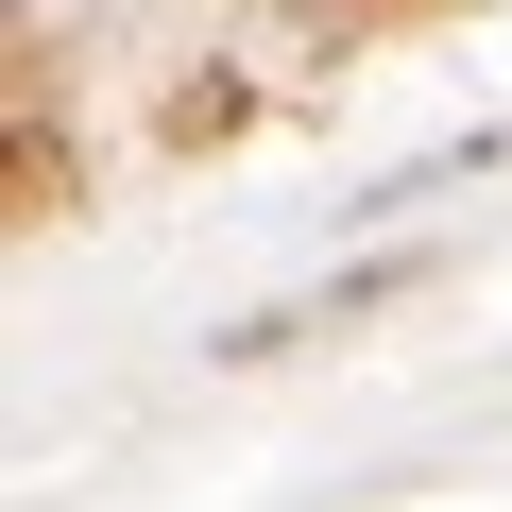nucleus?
Returning a JSON list of instances; mask_svg holds the SVG:
<instances>
[{
    "instance_id": "nucleus-1",
    "label": "nucleus",
    "mask_w": 512,
    "mask_h": 512,
    "mask_svg": "<svg viewBox=\"0 0 512 512\" xmlns=\"http://www.w3.org/2000/svg\"><path fill=\"white\" fill-rule=\"evenodd\" d=\"M18 222H69V171H52V103H35V69H18Z\"/></svg>"
}]
</instances>
